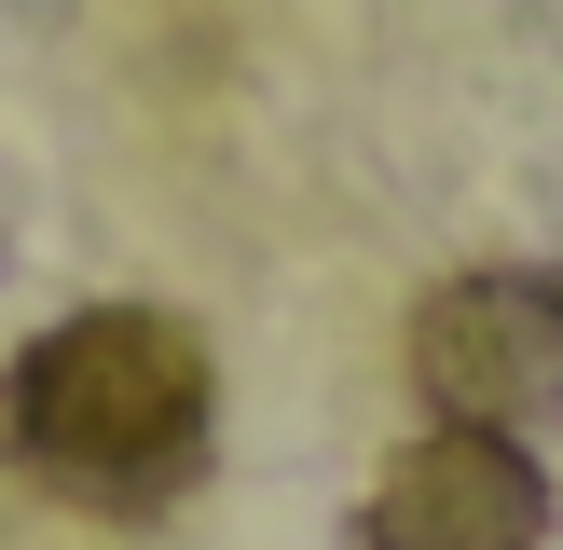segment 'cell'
<instances>
[{
	"mask_svg": "<svg viewBox=\"0 0 563 550\" xmlns=\"http://www.w3.org/2000/svg\"><path fill=\"white\" fill-rule=\"evenodd\" d=\"M0 427H14V468L69 509L152 522L207 482L220 440V372L165 302H82L42 344H14L0 372Z\"/></svg>",
	"mask_w": 563,
	"mask_h": 550,
	"instance_id": "cell-1",
	"label": "cell"
},
{
	"mask_svg": "<svg viewBox=\"0 0 563 550\" xmlns=\"http://www.w3.org/2000/svg\"><path fill=\"white\" fill-rule=\"evenodd\" d=\"M412 385H427L440 427H550L563 413V289L537 262H482V275H440L412 302Z\"/></svg>",
	"mask_w": 563,
	"mask_h": 550,
	"instance_id": "cell-2",
	"label": "cell"
},
{
	"mask_svg": "<svg viewBox=\"0 0 563 550\" xmlns=\"http://www.w3.org/2000/svg\"><path fill=\"white\" fill-rule=\"evenodd\" d=\"M372 550H550V468L495 427H427L372 482Z\"/></svg>",
	"mask_w": 563,
	"mask_h": 550,
	"instance_id": "cell-3",
	"label": "cell"
}]
</instances>
